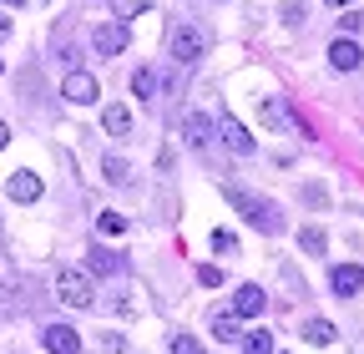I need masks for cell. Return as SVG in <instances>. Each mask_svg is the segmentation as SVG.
I'll list each match as a JSON object with an SVG mask.
<instances>
[{"label": "cell", "mask_w": 364, "mask_h": 354, "mask_svg": "<svg viewBox=\"0 0 364 354\" xmlns=\"http://www.w3.org/2000/svg\"><path fill=\"white\" fill-rule=\"evenodd\" d=\"M223 198L228 203H233L243 218H248V223L258 228V233H284V208L279 203H273V198H263V193H248V188H223Z\"/></svg>", "instance_id": "obj_1"}, {"label": "cell", "mask_w": 364, "mask_h": 354, "mask_svg": "<svg viewBox=\"0 0 364 354\" xmlns=\"http://www.w3.org/2000/svg\"><path fill=\"white\" fill-rule=\"evenodd\" d=\"M203 51H208V36H203L193 21H172V26H167V56H172V61L193 66Z\"/></svg>", "instance_id": "obj_2"}, {"label": "cell", "mask_w": 364, "mask_h": 354, "mask_svg": "<svg viewBox=\"0 0 364 354\" xmlns=\"http://www.w3.org/2000/svg\"><path fill=\"white\" fill-rule=\"evenodd\" d=\"M56 299L71 304V309H91V304H97L91 274H86V269H61V274H56Z\"/></svg>", "instance_id": "obj_3"}, {"label": "cell", "mask_w": 364, "mask_h": 354, "mask_svg": "<svg viewBox=\"0 0 364 354\" xmlns=\"http://www.w3.org/2000/svg\"><path fill=\"white\" fill-rule=\"evenodd\" d=\"M61 97L66 102H76V107H91L102 97V86H97V76H86V71H71L66 81H61Z\"/></svg>", "instance_id": "obj_4"}, {"label": "cell", "mask_w": 364, "mask_h": 354, "mask_svg": "<svg viewBox=\"0 0 364 354\" xmlns=\"http://www.w3.org/2000/svg\"><path fill=\"white\" fill-rule=\"evenodd\" d=\"M329 289L339 299H354L364 289V263H334V269H329Z\"/></svg>", "instance_id": "obj_5"}, {"label": "cell", "mask_w": 364, "mask_h": 354, "mask_svg": "<svg viewBox=\"0 0 364 354\" xmlns=\"http://www.w3.org/2000/svg\"><path fill=\"white\" fill-rule=\"evenodd\" d=\"M127 21L122 26H97V31H91V46H97V56H122L127 51Z\"/></svg>", "instance_id": "obj_6"}, {"label": "cell", "mask_w": 364, "mask_h": 354, "mask_svg": "<svg viewBox=\"0 0 364 354\" xmlns=\"http://www.w3.org/2000/svg\"><path fill=\"white\" fill-rule=\"evenodd\" d=\"M46 349H51V354H81V334L71 329V324H46Z\"/></svg>", "instance_id": "obj_7"}, {"label": "cell", "mask_w": 364, "mask_h": 354, "mask_svg": "<svg viewBox=\"0 0 364 354\" xmlns=\"http://www.w3.org/2000/svg\"><path fill=\"white\" fill-rule=\"evenodd\" d=\"M359 61H364V51H359L354 36H339L334 46H329V66H334V71H354Z\"/></svg>", "instance_id": "obj_8"}, {"label": "cell", "mask_w": 364, "mask_h": 354, "mask_svg": "<svg viewBox=\"0 0 364 354\" xmlns=\"http://www.w3.org/2000/svg\"><path fill=\"white\" fill-rule=\"evenodd\" d=\"M263 309H268V299H263L258 284H243V289L233 294V314H238V319H253V314H263Z\"/></svg>", "instance_id": "obj_9"}, {"label": "cell", "mask_w": 364, "mask_h": 354, "mask_svg": "<svg viewBox=\"0 0 364 354\" xmlns=\"http://www.w3.org/2000/svg\"><path fill=\"white\" fill-rule=\"evenodd\" d=\"M6 193H11L16 203H36V198H41V177L21 167V172H11V183H6Z\"/></svg>", "instance_id": "obj_10"}, {"label": "cell", "mask_w": 364, "mask_h": 354, "mask_svg": "<svg viewBox=\"0 0 364 354\" xmlns=\"http://www.w3.org/2000/svg\"><path fill=\"white\" fill-rule=\"evenodd\" d=\"M86 274H102V279L122 274V253H117V248H91V253H86Z\"/></svg>", "instance_id": "obj_11"}, {"label": "cell", "mask_w": 364, "mask_h": 354, "mask_svg": "<svg viewBox=\"0 0 364 354\" xmlns=\"http://www.w3.org/2000/svg\"><path fill=\"white\" fill-rule=\"evenodd\" d=\"M223 142L233 147L238 157H253V137H248V127H243L238 117H223Z\"/></svg>", "instance_id": "obj_12"}, {"label": "cell", "mask_w": 364, "mask_h": 354, "mask_svg": "<svg viewBox=\"0 0 364 354\" xmlns=\"http://www.w3.org/2000/svg\"><path fill=\"white\" fill-rule=\"evenodd\" d=\"M299 248H304L309 258H324V253H329V238H324V228H318V223H304V228H299Z\"/></svg>", "instance_id": "obj_13"}, {"label": "cell", "mask_w": 364, "mask_h": 354, "mask_svg": "<svg viewBox=\"0 0 364 354\" xmlns=\"http://www.w3.org/2000/svg\"><path fill=\"white\" fill-rule=\"evenodd\" d=\"M102 127L112 132V137H132V112H127L122 102H112V107L102 112Z\"/></svg>", "instance_id": "obj_14"}, {"label": "cell", "mask_w": 364, "mask_h": 354, "mask_svg": "<svg viewBox=\"0 0 364 354\" xmlns=\"http://www.w3.org/2000/svg\"><path fill=\"white\" fill-rule=\"evenodd\" d=\"M258 117H263L268 127H279V132H289V127H294V112H289V107H284L279 97H268V102L258 107Z\"/></svg>", "instance_id": "obj_15"}, {"label": "cell", "mask_w": 364, "mask_h": 354, "mask_svg": "<svg viewBox=\"0 0 364 354\" xmlns=\"http://www.w3.org/2000/svg\"><path fill=\"white\" fill-rule=\"evenodd\" d=\"M182 132H188V142H193V147H208V142H213V122H208L203 112H193L188 122H182Z\"/></svg>", "instance_id": "obj_16"}, {"label": "cell", "mask_w": 364, "mask_h": 354, "mask_svg": "<svg viewBox=\"0 0 364 354\" xmlns=\"http://www.w3.org/2000/svg\"><path fill=\"white\" fill-rule=\"evenodd\" d=\"M213 339H223V344L243 339V319L238 314H213Z\"/></svg>", "instance_id": "obj_17"}, {"label": "cell", "mask_w": 364, "mask_h": 354, "mask_svg": "<svg viewBox=\"0 0 364 354\" xmlns=\"http://www.w3.org/2000/svg\"><path fill=\"white\" fill-rule=\"evenodd\" d=\"M304 339H309V344H334L339 329H334L329 319H309V324H304Z\"/></svg>", "instance_id": "obj_18"}, {"label": "cell", "mask_w": 364, "mask_h": 354, "mask_svg": "<svg viewBox=\"0 0 364 354\" xmlns=\"http://www.w3.org/2000/svg\"><path fill=\"white\" fill-rule=\"evenodd\" d=\"M243 354H273V334L268 329H248L243 334Z\"/></svg>", "instance_id": "obj_19"}, {"label": "cell", "mask_w": 364, "mask_h": 354, "mask_svg": "<svg viewBox=\"0 0 364 354\" xmlns=\"http://www.w3.org/2000/svg\"><path fill=\"white\" fill-rule=\"evenodd\" d=\"M132 92L152 102V97H157V71H147V66H142V71H136V76H132Z\"/></svg>", "instance_id": "obj_20"}, {"label": "cell", "mask_w": 364, "mask_h": 354, "mask_svg": "<svg viewBox=\"0 0 364 354\" xmlns=\"http://www.w3.org/2000/svg\"><path fill=\"white\" fill-rule=\"evenodd\" d=\"M152 6V0H112V16H122V21H132V16H142Z\"/></svg>", "instance_id": "obj_21"}, {"label": "cell", "mask_w": 364, "mask_h": 354, "mask_svg": "<svg viewBox=\"0 0 364 354\" xmlns=\"http://www.w3.org/2000/svg\"><path fill=\"white\" fill-rule=\"evenodd\" d=\"M97 228H102L107 238H117V233H127V218H122V213H102V218H97Z\"/></svg>", "instance_id": "obj_22"}, {"label": "cell", "mask_w": 364, "mask_h": 354, "mask_svg": "<svg viewBox=\"0 0 364 354\" xmlns=\"http://www.w3.org/2000/svg\"><path fill=\"white\" fill-rule=\"evenodd\" d=\"M167 354H203V344H198L193 334H177V339L167 344Z\"/></svg>", "instance_id": "obj_23"}, {"label": "cell", "mask_w": 364, "mask_h": 354, "mask_svg": "<svg viewBox=\"0 0 364 354\" xmlns=\"http://www.w3.org/2000/svg\"><path fill=\"white\" fill-rule=\"evenodd\" d=\"M102 172H107V177H112V183H127V177H132V172H127V162H122V157H107V162H102Z\"/></svg>", "instance_id": "obj_24"}, {"label": "cell", "mask_w": 364, "mask_h": 354, "mask_svg": "<svg viewBox=\"0 0 364 354\" xmlns=\"http://www.w3.org/2000/svg\"><path fill=\"white\" fill-rule=\"evenodd\" d=\"M198 284H203V289H218V284H223V269H213V263H203V269H198Z\"/></svg>", "instance_id": "obj_25"}, {"label": "cell", "mask_w": 364, "mask_h": 354, "mask_svg": "<svg viewBox=\"0 0 364 354\" xmlns=\"http://www.w3.org/2000/svg\"><path fill=\"white\" fill-rule=\"evenodd\" d=\"M213 248H218V253H233V233L218 228V233H213Z\"/></svg>", "instance_id": "obj_26"}, {"label": "cell", "mask_w": 364, "mask_h": 354, "mask_svg": "<svg viewBox=\"0 0 364 354\" xmlns=\"http://www.w3.org/2000/svg\"><path fill=\"white\" fill-rule=\"evenodd\" d=\"M359 26H364V16H339V31H344V36H354Z\"/></svg>", "instance_id": "obj_27"}, {"label": "cell", "mask_w": 364, "mask_h": 354, "mask_svg": "<svg viewBox=\"0 0 364 354\" xmlns=\"http://www.w3.org/2000/svg\"><path fill=\"white\" fill-rule=\"evenodd\" d=\"M6 142H11V127H6V122H0V152H6Z\"/></svg>", "instance_id": "obj_28"}, {"label": "cell", "mask_w": 364, "mask_h": 354, "mask_svg": "<svg viewBox=\"0 0 364 354\" xmlns=\"http://www.w3.org/2000/svg\"><path fill=\"white\" fill-rule=\"evenodd\" d=\"M324 6H354V0H324Z\"/></svg>", "instance_id": "obj_29"}, {"label": "cell", "mask_w": 364, "mask_h": 354, "mask_svg": "<svg viewBox=\"0 0 364 354\" xmlns=\"http://www.w3.org/2000/svg\"><path fill=\"white\" fill-rule=\"evenodd\" d=\"M6 31H11V21H6V16H0V36H6Z\"/></svg>", "instance_id": "obj_30"}, {"label": "cell", "mask_w": 364, "mask_h": 354, "mask_svg": "<svg viewBox=\"0 0 364 354\" xmlns=\"http://www.w3.org/2000/svg\"><path fill=\"white\" fill-rule=\"evenodd\" d=\"M6 6H26V0H6Z\"/></svg>", "instance_id": "obj_31"}, {"label": "cell", "mask_w": 364, "mask_h": 354, "mask_svg": "<svg viewBox=\"0 0 364 354\" xmlns=\"http://www.w3.org/2000/svg\"><path fill=\"white\" fill-rule=\"evenodd\" d=\"M0 71H6V61H0Z\"/></svg>", "instance_id": "obj_32"}]
</instances>
